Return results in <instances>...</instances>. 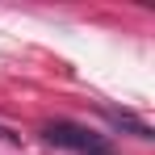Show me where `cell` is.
<instances>
[{"instance_id": "cell-1", "label": "cell", "mask_w": 155, "mask_h": 155, "mask_svg": "<svg viewBox=\"0 0 155 155\" xmlns=\"http://www.w3.org/2000/svg\"><path fill=\"white\" fill-rule=\"evenodd\" d=\"M42 134H46V143L67 147V151H76V155H113V147L105 143L101 134H92V130L76 126V122H51Z\"/></svg>"}]
</instances>
